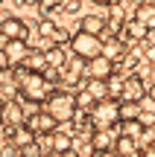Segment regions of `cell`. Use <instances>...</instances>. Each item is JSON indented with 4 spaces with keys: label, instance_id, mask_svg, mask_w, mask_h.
Segmentation results:
<instances>
[{
    "label": "cell",
    "instance_id": "obj_21",
    "mask_svg": "<svg viewBox=\"0 0 155 157\" xmlns=\"http://www.w3.org/2000/svg\"><path fill=\"white\" fill-rule=\"evenodd\" d=\"M59 6H62V0H38V9H41V15H44V17H50Z\"/></svg>",
    "mask_w": 155,
    "mask_h": 157
},
{
    "label": "cell",
    "instance_id": "obj_11",
    "mask_svg": "<svg viewBox=\"0 0 155 157\" xmlns=\"http://www.w3.org/2000/svg\"><path fill=\"white\" fill-rule=\"evenodd\" d=\"M129 52V44L123 38H108V41H103V50H100V56L103 58H108L111 64H117L123 56Z\"/></svg>",
    "mask_w": 155,
    "mask_h": 157
},
{
    "label": "cell",
    "instance_id": "obj_23",
    "mask_svg": "<svg viewBox=\"0 0 155 157\" xmlns=\"http://www.w3.org/2000/svg\"><path fill=\"white\" fill-rule=\"evenodd\" d=\"M53 29H56V23H53L50 17H44V21L38 23V35H41V38H50V35H53Z\"/></svg>",
    "mask_w": 155,
    "mask_h": 157
},
{
    "label": "cell",
    "instance_id": "obj_26",
    "mask_svg": "<svg viewBox=\"0 0 155 157\" xmlns=\"http://www.w3.org/2000/svg\"><path fill=\"white\" fill-rule=\"evenodd\" d=\"M91 3H97V6H108V0H91Z\"/></svg>",
    "mask_w": 155,
    "mask_h": 157
},
{
    "label": "cell",
    "instance_id": "obj_25",
    "mask_svg": "<svg viewBox=\"0 0 155 157\" xmlns=\"http://www.w3.org/2000/svg\"><path fill=\"white\" fill-rule=\"evenodd\" d=\"M18 3H23V6H38V0H18Z\"/></svg>",
    "mask_w": 155,
    "mask_h": 157
},
{
    "label": "cell",
    "instance_id": "obj_24",
    "mask_svg": "<svg viewBox=\"0 0 155 157\" xmlns=\"http://www.w3.org/2000/svg\"><path fill=\"white\" fill-rule=\"evenodd\" d=\"M79 6H82V0H62V6H59V9L67 12V15H76V12H79Z\"/></svg>",
    "mask_w": 155,
    "mask_h": 157
},
{
    "label": "cell",
    "instance_id": "obj_13",
    "mask_svg": "<svg viewBox=\"0 0 155 157\" xmlns=\"http://www.w3.org/2000/svg\"><path fill=\"white\" fill-rule=\"evenodd\" d=\"M146 32H152V29H146L144 23H138V21L132 17V21H126V23H123V29H120V35H117V38H123V41L129 44V41H141Z\"/></svg>",
    "mask_w": 155,
    "mask_h": 157
},
{
    "label": "cell",
    "instance_id": "obj_12",
    "mask_svg": "<svg viewBox=\"0 0 155 157\" xmlns=\"http://www.w3.org/2000/svg\"><path fill=\"white\" fill-rule=\"evenodd\" d=\"M41 52H44L47 67H53V70H62L64 61H67V52H64V47H59V44H47Z\"/></svg>",
    "mask_w": 155,
    "mask_h": 157
},
{
    "label": "cell",
    "instance_id": "obj_8",
    "mask_svg": "<svg viewBox=\"0 0 155 157\" xmlns=\"http://www.w3.org/2000/svg\"><path fill=\"white\" fill-rule=\"evenodd\" d=\"M0 38H3V41H9V38L27 41V38H29L27 21H21V17H3V21H0Z\"/></svg>",
    "mask_w": 155,
    "mask_h": 157
},
{
    "label": "cell",
    "instance_id": "obj_18",
    "mask_svg": "<svg viewBox=\"0 0 155 157\" xmlns=\"http://www.w3.org/2000/svg\"><path fill=\"white\" fill-rule=\"evenodd\" d=\"M135 21L144 23L146 29H152V23H155V6H152V3H141L138 12H135Z\"/></svg>",
    "mask_w": 155,
    "mask_h": 157
},
{
    "label": "cell",
    "instance_id": "obj_5",
    "mask_svg": "<svg viewBox=\"0 0 155 157\" xmlns=\"http://www.w3.org/2000/svg\"><path fill=\"white\" fill-rule=\"evenodd\" d=\"M0 52H3L6 67H21L27 52H29V47H27V41H21V38H9V41H3Z\"/></svg>",
    "mask_w": 155,
    "mask_h": 157
},
{
    "label": "cell",
    "instance_id": "obj_7",
    "mask_svg": "<svg viewBox=\"0 0 155 157\" xmlns=\"http://www.w3.org/2000/svg\"><path fill=\"white\" fill-rule=\"evenodd\" d=\"M91 146L97 154H111L114 151V140H117V131L114 128H94L91 131Z\"/></svg>",
    "mask_w": 155,
    "mask_h": 157
},
{
    "label": "cell",
    "instance_id": "obj_28",
    "mask_svg": "<svg viewBox=\"0 0 155 157\" xmlns=\"http://www.w3.org/2000/svg\"><path fill=\"white\" fill-rule=\"evenodd\" d=\"M108 6H120V0H108Z\"/></svg>",
    "mask_w": 155,
    "mask_h": 157
},
{
    "label": "cell",
    "instance_id": "obj_10",
    "mask_svg": "<svg viewBox=\"0 0 155 157\" xmlns=\"http://www.w3.org/2000/svg\"><path fill=\"white\" fill-rule=\"evenodd\" d=\"M114 73V64L103 56H94L91 61H85V78H108Z\"/></svg>",
    "mask_w": 155,
    "mask_h": 157
},
{
    "label": "cell",
    "instance_id": "obj_27",
    "mask_svg": "<svg viewBox=\"0 0 155 157\" xmlns=\"http://www.w3.org/2000/svg\"><path fill=\"white\" fill-rule=\"evenodd\" d=\"M0 125H3V102H0Z\"/></svg>",
    "mask_w": 155,
    "mask_h": 157
},
{
    "label": "cell",
    "instance_id": "obj_19",
    "mask_svg": "<svg viewBox=\"0 0 155 157\" xmlns=\"http://www.w3.org/2000/svg\"><path fill=\"white\" fill-rule=\"evenodd\" d=\"M70 151H73V157H97V151H94L88 137H79V140L73 137V148H70Z\"/></svg>",
    "mask_w": 155,
    "mask_h": 157
},
{
    "label": "cell",
    "instance_id": "obj_3",
    "mask_svg": "<svg viewBox=\"0 0 155 157\" xmlns=\"http://www.w3.org/2000/svg\"><path fill=\"white\" fill-rule=\"evenodd\" d=\"M67 47H70V52H73L76 58H82V61H91L94 56H100V50H103V41H100V35L73 32V35L67 38Z\"/></svg>",
    "mask_w": 155,
    "mask_h": 157
},
{
    "label": "cell",
    "instance_id": "obj_9",
    "mask_svg": "<svg viewBox=\"0 0 155 157\" xmlns=\"http://www.w3.org/2000/svg\"><path fill=\"white\" fill-rule=\"evenodd\" d=\"M146 93V84L141 82V76H126L123 78V87H120V102H141V96Z\"/></svg>",
    "mask_w": 155,
    "mask_h": 157
},
{
    "label": "cell",
    "instance_id": "obj_20",
    "mask_svg": "<svg viewBox=\"0 0 155 157\" xmlns=\"http://www.w3.org/2000/svg\"><path fill=\"white\" fill-rule=\"evenodd\" d=\"M141 108L138 102H117V117H120V122H126V119H138Z\"/></svg>",
    "mask_w": 155,
    "mask_h": 157
},
{
    "label": "cell",
    "instance_id": "obj_4",
    "mask_svg": "<svg viewBox=\"0 0 155 157\" xmlns=\"http://www.w3.org/2000/svg\"><path fill=\"white\" fill-rule=\"evenodd\" d=\"M88 119H91V128H114L120 122V117H117V99L94 102V108L88 111Z\"/></svg>",
    "mask_w": 155,
    "mask_h": 157
},
{
    "label": "cell",
    "instance_id": "obj_6",
    "mask_svg": "<svg viewBox=\"0 0 155 157\" xmlns=\"http://www.w3.org/2000/svg\"><path fill=\"white\" fill-rule=\"evenodd\" d=\"M23 128L32 131V137H44V134H53V131H56V122L38 108L35 113H29V117L23 119Z\"/></svg>",
    "mask_w": 155,
    "mask_h": 157
},
{
    "label": "cell",
    "instance_id": "obj_2",
    "mask_svg": "<svg viewBox=\"0 0 155 157\" xmlns=\"http://www.w3.org/2000/svg\"><path fill=\"white\" fill-rule=\"evenodd\" d=\"M41 111H44L56 125H62V122H73V117H76L73 93H70V90H62V87H53L50 96L41 102Z\"/></svg>",
    "mask_w": 155,
    "mask_h": 157
},
{
    "label": "cell",
    "instance_id": "obj_29",
    "mask_svg": "<svg viewBox=\"0 0 155 157\" xmlns=\"http://www.w3.org/2000/svg\"><path fill=\"white\" fill-rule=\"evenodd\" d=\"M0 3H3V0H0Z\"/></svg>",
    "mask_w": 155,
    "mask_h": 157
},
{
    "label": "cell",
    "instance_id": "obj_15",
    "mask_svg": "<svg viewBox=\"0 0 155 157\" xmlns=\"http://www.w3.org/2000/svg\"><path fill=\"white\" fill-rule=\"evenodd\" d=\"M111 154H117V157H138L141 148H138V143L129 140V137H117V140H114V151H111Z\"/></svg>",
    "mask_w": 155,
    "mask_h": 157
},
{
    "label": "cell",
    "instance_id": "obj_17",
    "mask_svg": "<svg viewBox=\"0 0 155 157\" xmlns=\"http://www.w3.org/2000/svg\"><path fill=\"white\" fill-rule=\"evenodd\" d=\"M103 26H105V17H100V15H85V17H82V23H79V32L100 35V32H103Z\"/></svg>",
    "mask_w": 155,
    "mask_h": 157
},
{
    "label": "cell",
    "instance_id": "obj_22",
    "mask_svg": "<svg viewBox=\"0 0 155 157\" xmlns=\"http://www.w3.org/2000/svg\"><path fill=\"white\" fill-rule=\"evenodd\" d=\"M67 38H70V32H67V29L56 26V29H53V35H50V44H59V47H62V44H67Z\"/></svg>",
    "mask_w": 155,
    "mask_h": 157
},
{
    "label": "cell",
    "instance_id": "obj_16",
    "mask_svg": "<svg viewBox=\"0 0 155 157\" xmlns=\"http://www.w3.org/2000/svg\"><path fill=\"white\" fill-rule=\"evenodd\" d=\"M82 90H85V93L91 96L94 102L108 99V93H105V82H103V78H85V82H82Z\"/></svg>",
    "mask_w": 155,
    "mask_h": 157
},
{
    "label": "cell",
    "instance_id": "obj_14",
    "mask_svg": "<svg viewBox=\"0 0 155 157\" xmlns=\"http://www.w3.org/2000/svg\"><path fill=\"white\" fill-rule=\"evenodd\" d=\"M21 70H29V73H44L47 70V61H44V52L41 50H29L27 58H23Z\"/></svg>",
    "mask_w": 155,
    "mask_h": 157
},
{
    "label": "cell",
    "instance_id": "obj_30",
    "mask_svg": "<svg viewBox=\"0 0 155 157\" xmlns=\"http://www.w3.org/2000/svg\"><path fill=\"white\" fill-rule=\"evenodd\" d=\"M18 157H21V154H18Z\"/></svg>",
    "mask_w": 155,
    "mask_h": 157
},
{
    "label": "cell",
    "instance_id": "obj_1",
    "mask_svg": "<svg viewBox=\"0 0 155 157\" xmlns=\"http://www.w3.org/2000/svg\"><path fill=\"white\" fill-rule=\"evenodd\" d=\"M9 70H15L12 76H15V90H18V99L41 108V102L50 96L53 84L47 82V78L41 76V73H29V70H21V67H9Z\"/></svg>",
    "mask_w": 155,
    "mask_h": 157
}]
</instances>
